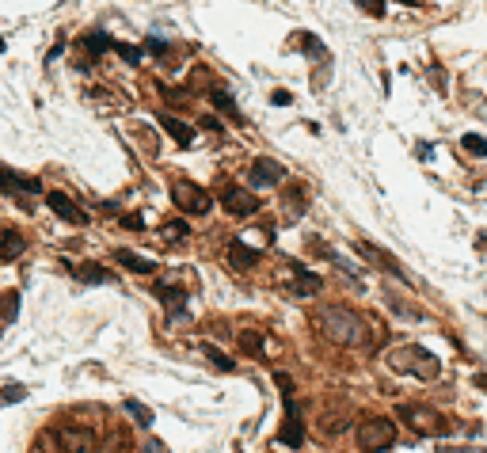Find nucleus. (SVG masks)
<instances>
[{
    "label": "nucleus",
    "mask_w": 487,
    "mask_h": 453,
    "mask_svg": "<svg viewBox=\"0 0 487 453\" xmlns=\"http://www.w3.org/2000/svg\"><path fill=\"white\" fill-rule=\"evenodd\" d=\"M316 328H320V335L327 343H343V347H365L369 343L365 320L358 313H350V309H343V305L320 309V313H316Z\"/></svg>",
    "instance_id": "obj_1"
},
{
    "label": "nucleus",
    "mask_w": 487,
    "mask_h": 453,
    "mask_svg": "<svg viewBox=\"0 0 487 453\" xmlns=\"http://www.w3.org/2000/svg\"><path fill=\"white\" fill-rule=\"evenodd\" d=\"M388 362H392V370H400V373H415V377H423V381H430V377H438V358L426 351V347H419V343H407V347H400V351H392L388 354Z\"/></svg>",
    "instance_id": "obj_2"
},
{
    "label": "nucleus",
    "mask_w": 487,
    "mask_h": 453,
    "mask_svg": "<svg viewBox=\"0 0 487 453\" xmlns=\"http://www.w3.org/2000/svg\"><path fill=\"white\" fill-rule=\"evenodd\" d=\"M392 442H396V423H392V419L373 415V419H365L358 427V446L365 453H381V449H388Z\"/></svg>",
    "instance_id": "obj_3"
},
{
    "label": "nucleus",
    "mask_w": 487,
    "mask_h": 453,
    "mask_svg": "<svg viewBox=\"0 0 487 453\" xmlns=\"http://www.w3.org/2000/svg\"><path fill=\"white\" fill-rule=\"evenodd\" d=\"M172 198H175V206H179L183 213H210V206H213V198L205 194L202 187H194V183H175Z\"/></svg>",
    "instance_id": "obj_4"
},
{
    "label": "nucleus",
    "mask_w": 487,
    "mask_h": 453,
    "mask_svg": "<svg viewBox=\"0 0 487 453\" xmlns=\"http://www.w3.org/2000/svg\"><path fill=\"white\" fill-rule=\"evenodd\" d=\"M58 442H61L65 453H96V446H99V438H96L91 427H65L58 434Z\"/></svg>",
    "instance_id": "obj_5"
},
{
    "label": "nucleus",
    "mask_w": 487,
    "mask_h": 453,
    "mask_svg": "<svg viewBox=\"0 0 487 453\" xmlns=\"http://www.w3.org/2000/svg\"><path fill=\"white\" fill-rule=\"evenodd\" d=\"M278 442L289 449H301V442H305V423H301V408H297L293 400H286V427L282 434H278Z\"/></svg>",
    "instance_id": "obj_6"
},
{
    "label": "nucleus",
    "mask_w": 487,
    "mask_h": 453,
    "mask_svg": "<svg viewBox=\"0 0 487 453\" xmlns=\"http://www.w3.org/2000/svg\"><path fill=\"white\" fill-rule=\"evenodd\" d=\"M248 183L255 187V191H267V187H278L282 183V168H278V160H255L248 172Z\"/></svg>",
    "instance_id": "obj_7"
},
{
    "label": "nucleus",
    "mask_w": 487,
    "mask_h": 453,
    "mask_svg": "<svg viewBox=\"0 0 487 453\" xmlns=\"http://www.w3.org/2000/svg\"><path fill=\"white\" fill-rule=\"evenodd\" d=\"M153 294L164 301V309H167V316H172V320L191 316V313H186V290H175V286H164V282H156Z\"/></svg>",
    "instance_id": "obj_8"
},
{
    "label": "nucleus",
    "mask_w": 487,
    "mask_h": 453,
    "mask_svg": "<svg viewBox=\"0 0 487 453\" xmlns=\"http://www.w3.org/2000/svg\"><path fill=\"white\" fill-rule=\"evenodd\" d=\"M0 187H4L8 194H34V191H42L39 179L20 175V172H12V168H4V164H0Z\"/></svg>",
    "instance_id": "obj_9"
},
{
    "label": "nucleus",
    "mask_w": 487,
    "mask_h": 453,
    "mask_svg": "<svg viewBox=\"0 0 487 453\" xmlns=\"http://www.w3.org/2000/svg\"><path fill=\"white\" fill-rule=\"evenodd\" d=\"M316 427H320L324 438H335V434H343L346 427H350V411L346 408H324L320 419H316Z\"/></svg>",
    "instance_id": "obj_10"
},
{
    "label": "nucleus",
    "mask_w": 487,
    "mask_h": 453,
    "mask_svg": "<svg viewBox=\"0 0 487 453\" xmlns=\"http://www.w3.org/2000/svg\"><path fill=\"white\" fill-rule=\"evenodd\" d=\"M221 202H224V210L236 213V217H248V213H255V210H259V198H255V194H248V191H240V187L224 191V194H221Z\"/></svg>",
    "instance_id": "obj_11"
},
{
    "label": "nucleus",
    "mask_w": 487,
    "mask_h": 453,
    "mask_svg": "<svg viewBox=\"0 0 487 453\" xmlns=\"http://www.w3.org/2000/svg\"><path fill=\"white\" fill-rule=\"evenodd\" d=\"M46 202H50V210H53V213L65 217V221H72V225H84V221H88L80 206L72 202L69 194H61V191H50V194H46Z\"/></svg>",
    "instance_id": "obj_12"
},
{
    "label": "nucleus",
    "mask_w": 487,
    "mask_h": 453,
    "mask_svg": "<svg viewBox=\"0 0 487 453\" xmlns=\"http://www.w3.org/2000/svg\"><path fill=\"white\" fill-rule=\"evenodd\" d=\"M358 252H362L365 259H373V263H377V267H385L388 275H396L400 282H407V286H411V275H407V271L400 267V263L392 259V256H385V252H381V248H373V244H358Z\"/></svg>",
    "instance_id": "obj_13"
},
{
    "label": "nucleus",
    "mask_w": 487,
    "mask_h": 453,
    "mask_svg": "<svg viewBox=\"0 0 487 453\" xmlns=\"http://www.w3.org/2000/svg\"><path fill=\"white\" fill-rule=\"evenodd\" d=\"M400 419H404L411 430H430V427H438V415L430 411V408H415V404H404V408H400Z\"/></svg>",
    "instance_id": "obj_14"
},
{
    "label": "nucleus",
    "mask_w": 487,
    "mask_h": 453,
    "mask_svg": "<svg viewBox=\"0 0 487 453\" xmlns=\"http://www.w3.org/2000/svg\"><path fill=\"white\" fill-rule=\"evenodd\" d=\"M115 263L118 267H126V271H134V275H153L156 271V263L153 259H145V256H134V252H115Z\"/></svg>",
    "instance_id": "obj_15"
},
{
    "label": "nucleus",
    "mask_w": 487,
    "mask_h": 453,
    "mask_svg": "<svg viewBox=\"0 0 487 453\" xmlns=\"http://www.w3.org/2000/svg\"><path fill=\"white\" fill-rule=\"evenodd\" d=\"M160 126H167V134L179 141V145H191V141H194V130L183 126V122H175L172 115H160Z\"/></svg>",
    "instance_id": "obj_16"
},
{
    "label": "nucleus",
    "mask_w": 487,
    "mask_h": 453,
    "mask_svg": "<svg viewBox=\"0 0 487 453\" xmlns=\"http://www.w3.org/2000/svg\"><path fill=\"white\" fill-rule=\"evenodd\" d=\"M255 252H248V248H244V244H232V248H229V263H232V267H236V271H248V267H255Z\"/></svg>",
    "instance_id": "obj_17"
},
{
    "label": "nucleus",
    "mask_w": 487,
    "mask_h": 453,
    "mask_svg": "<svg viewBox=\"0 0 487 453\" xmlns=\"http://www.w3.org/2000/svg\"><path fill=\"white\" fill-rule=\"evenodd\" d=\"M23 252V237L20 232H4L0 237V259H15Z\"/></svg>",
    "instance_id": "obj_18"
},
{
    "label": "nucleus",
    "mask_w": 487,
    "mask_h": 453,
    "mask_svg": "<svg viewBox=\"0 0 487 453\" xmlns=\"http://www.w3.org/2000/svg\"><path fill=\"white\" fill-rule=\"evenodd\" d=\"M293 275H297L293 294H316V290H320V278H316V275H305L301 267H293Z\"/></svg>",
    "instance_id": "obj_19"
},
{
    "label": "nucleus",
    "mask_w": 487,
    "mask_h": 453,
    "mask_svg": "<svg viewBox=\"0 0 487 453\" xmlns=\"http://www.w3.org/2000/svg\"><path fill=\"white\" fill-rule=\"evenodd\" d=\"M240 351L251 354V358H263V339L255 332H240Z\"/></svg>",
    "instance_id": "obj_20"
},
{
    "label": "nucleus",
    "mask_w": 487,
    "mask_h": 453,
    "mask_svg": "<svg viewBox=\"0 0 487 453\" xmlns=\"http://www.w3.org/2000/svg\"><path fill=\"white\" fill-rule=\"evenodd\" d=\"M122 408H126L129 415H134V423H137V427H148V423H153V411H148L145 404H137V400H126V404H122Z\"/></svg>",
    "instance_id": "obj_21"
},
{
    "label": "nucleus",
    "mask_w": 487,
    "mask_h": 453,
    "mask_svg": "<svg viewBox=\"0 0 487 453\" xmlns=\"http://www.w3.org/2000/svg\"><path fill=\"white\" fill-rule=\"evenodd\" d=\"M77 278H84V282H96V286H99V282H110V275H107L103 267H96V263H88V267H77Z\"/></svg>",
    "instance_id": "obj_22"
},
{
    "label": "nucleus",
    "mask_w": 487,
    "mask_h": 453,
    "mask_svg": "<svg viewBox=\"0 0 487 453\" xmlns=\"http://www.w3.org/2000/svg\"><path fill=\"white\" fill-rule=\"evenodd\" d=\"M160 237L167 240V244H175V240H183L186 237V221H167L164 229H160Z\"/></svg>",
    "instance_id": "obj_23"
},
{
    "label": "nucleus",
    "mask_w": 487,
    "mask_h": 453,
    "mask_svg": "<svg viewBox=\"0 0 487 453\" xmlns=\"http://www.w3.org/2000/svg\"><path fill=\"white\" fill-rule=\"evenodd\" d=\"M461 145L468 149V153H472V156H487V141L480 137V134H468L464 141H461Z\"/></svg>",
    "instance_id": "obj_24"
},
{
    "label": "nucleus",
    "mask_w": 487,
    "mask_h": 453,
    "mask_svg": "<svg viewBox=\"0 0 487 453\" xmlns=\"http://www.w3.org/2000/svg\"><path fill=\"white\" fill-rule=\"evenodd\" d=\"M205 354H210V362L217 366V370H224V373L232 370V358H229V354H221L217 347H210V343H205Z\"/></svg>",
    "instance_id": "obj_25"
},
{
    "label": "nucleus",
    "mask_w": 487,
    "mask_h": 453,
    "mask_svg": "<svg viewBox=\"0 0 487 453\" xmlns=\"http://www.w3.org/2000/svg\"><path fill=\"white\" fill-rule=\"evenodd\" d=\"M301 39H305V54H312L316 61H324V58H327V50H324L320 42H316V35H301Z\"/></svg>",
    "instance_id": "obj_26"
},
{
    "label": "nucleus",
    "mask_w": 487,
    "mask_h": 453,
    "mask_svg": "<svg viewBox=\"0 0 487 453\" xmlns=\"http://www.w3.org/2000/svg\"><path fill=\"white\" fill-rule=\"evenodd\" d=\"M84 46H88V50H96V54H103V50H107V46H115V42H110L107 35H96V31H91L88 39H84Z\"/></svg>",
    "instance_id": "obj_27"
},
{
    "label": "nucleus",
    "mask_w": 487,
    "mask_h": 453,
    "mask_svg": "<svg viewBox=\"0 0 487 453\" xmlns=\"http://www.w3.org/2000/svg\"><path fill=\"white\" fill-rule=\"evenodd\" d=\"M213 107H221V111H229L232 118H236V103H232L229 96H224V92H213Z\"/></svg>",
    "instance_id": "obj_28"
},
{
    "label": "nucleus",
    "mask_w": 487,
    "mask_h": 453,
    "mask_svg": "<svg viewBox=\"0 0 487 453\" xmlns=\"http://www.w3.org/2000/svg\"><path fill=\"white\" fill-rule=\"evenodd\" d=\"M358 8L369 15H385V0H358Z\"/></svg>",
    "instance_id": "obj_29"
},
{
    "label": "nucleus",
    "mask_w": 487,
    "mask_h": 453,
    "mask_svg": "<svg viewBox=\"0 0 487 453\" xmlns=\"http://www.w3.org/2000/svg\"><path fill=\"white\" fill-rule=\"evenodd\" d=\"M15 309H20V294H8V301H4V320H15Z\"/></svg>",
    "instance_id": "obj_30"
},
{
    "label": "nucleus",
    "mask_w": 487,
    "mask_h": 453,
    "mask_svg": "<svg viewBox=\"0 0 487 453\" xmlns=\"http://www.w3.org/2000/svg\"><path fill=\"white\" fill-rule=\"evenodd\" d=\"M438 453H487V449H476V446H438Z\"/></svg>",
    "instance_id": "obj_31"
},
{
    "label": "nucleus",
    "mask_w": 487,
    "mask_h": 453,
    "mask_svg": "<svg viewBox=\"0 0 487 453\" xmlns=\"http://www.w3.org/2000/svg\"><path fill=\"white\" fill-rule=\"evenodd\" d=\"M270 99H274V107H289V103H293V96H289V92H274Z\"/></svg>",
    "instance_id": "obj_32"
},
{
    "label": "nucleus",
    "mask_w": 487,
    "mask_h": 453,
    "mask_svg": "<svg viewBox=\"0 0 487 453\" xmlns=\"http://www.w3.org/2000/svg\"><path fill=\"white\" fill-rule=\"evenodd\" d=\"M20 396H23V389H20V385H12V389L4 392V400H20Z\"/></svg>",
    "instance_id": "obj_33"
},
{
    "label": "nucleus",
    "mask_w": 487,
    "mask_h": 453,
    "mask_svg": "<svg viewBox=\"0 0 487 453\" xmlns=\"http://www.w3.org/2000/svg\"><path fill=\"white\" fill-rule=\"evenodd\" d=\"M148 50H153V54H164V50H167V46H164L160 39H148Z\"/></svg>",
    "instance_id": "obj_34"
},
{
    "label": "nucleus",
    "mask_w": 487,
    "mask_h": 453,
    "mask_svg": "<svg viewBox=\"0 0 487 453\" xmlns=\"http://www.w3.org/2000/svg\"><path fill=\"white\" fill-rule=\"evenodd\" d=\"M145 453H167V449L160 446V442H148V446H145Z\"/></svg>",
    "instance_id": "obj_35"
},
{
    "label": "nucleus",
    "mask_w": 487,
    "mask_h": 453,
    "mask_svg": "<svg viewBox=\"0 0 487 453\" xmlns=\"http://www.w3.org/2000/svg\"><path fill=\"white\" fill-rule=\"evenodd\" d=\"M476 385H480V389L487 392V373H480V377H476Z\"/></svg>",
    "instance_id": "obj_36"
},
{
    "label": "nucleus",
    "mask_w": 487,
    "mask_h": 453,
    "mask_svg": "<svg viewBox=\"0 0 487 453\" xmlns=\"http://www.w3.org/2000/svg\"><path fill=\"white\" fill-rule=\"evenodd\" d=\"M0 54H4V39H0Z\"/></svg>",
    "instance_id": "obj_37"
}]
</instances>
